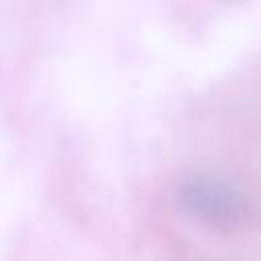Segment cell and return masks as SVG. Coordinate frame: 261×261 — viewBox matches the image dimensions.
<instances>
[{"label":"cell","instance_id":"obj_1","mask_svg":"<svg viewBox=\"0 0 261 261\" xmlns=\"http://www.w3.org/2000/svg\"><path fill=\"white\" fill-rule=\"evenodd\" d=\"M181 206L200 222L216 230H237L249 214L243 194L226 181L212 177L190 179L179 190Z\"/></svg>","mask_w":261,"mask_h":261}]
</instances>
